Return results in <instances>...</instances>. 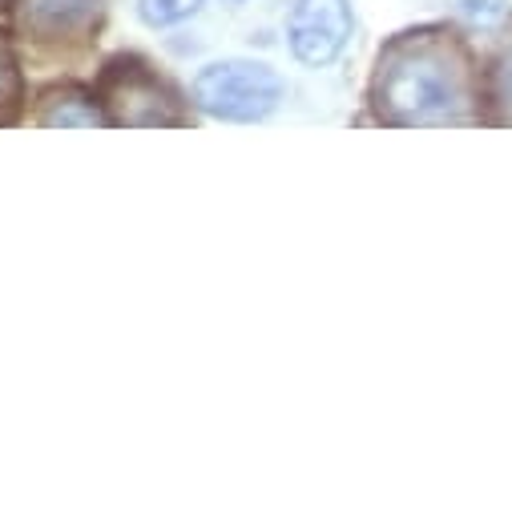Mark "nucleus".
<instances>
[{"label": "nucleus", "instance_id": "9d476101", "mask_svg": "<svg viewBox=\"0 0 512 512\" xmlns=\"http://www.w3.org/2000/svg\"><path fill=\"white\" fill-rule=\"evenodd\" d=\"M464 13L472 21H480V25H492V21H500L508 13V0H464Z\"/></svg>", "mask_w": 512, "mask_h": 512}, {"label": "nucleus", "instance_id": "f03ea898", "mask_svg": "<svg viewBox=\"0 0 512 512\" xmlns=\"http://www.w3.org/2000/svg\"><path fill=\"white\" fill-rule=\"evenodd\" d=\"M283 97V81L275 69L259 61H218L206 65L194 81V101L210 117L222 121H259Z\"/></svg>", "mask_w": 512, "mask_h": 512}, {"label": "nucleus", "instance_id": "6e6552de", "mask_svg": "<svg viewBox=\"0 0 512 512\" xmlns=\"http://www.w3.org/2000/svg\"><path fill=\"white\" fill-rule=\"evenodd\" d=\"M198 5L202 0H142V21L154 29H166V25H178L190 13H198Z\"/></svg>", "mask_w": 512, "mask_h": 512}, {"label": "nucleus", "instance_id": "0eeeda50", "mask_svg": "<svg viewBox=\"0 0 512 512\" xmlns=\"http://www.w3.org/2000/svg\"><path fill=\"white\" fill-rule=\"evenodd\" d=\"M21 105V77H17V61L9 53V45L0 41V125H9L17 117Z\"/></svg>", "mask_w": 512, "mask_h": 512}, {"label": "nucleus", "instance_id": "39448f33", "mask_svg": "<svg viewBox=\"0 0 512 512\" xmlns=\"http://www.w3.org/2000/svg\"><path fill=\"white\" fill-rule=\"evenodd\" d=\"M101 17V0H25V29L41 41H61Z\"/></svg>", "mask_w": 512, "mask_h": 512}, {"label": "nucleus", "instance_id": "7ed1b4c3", "mask_svg": "<svg viewBox=\"0 0 512 512\" xmlns=\"http://www.w3.org/2000/svg\"><path fill=\"white\" fill-rule=\"evenodd\" d=\"M105 105L117 125H182L178 97L138 61H113L105 73Z\"/></svg>", "mask_w": 512, "mask_h": 512}, {"label": "nucleus", "instance_id": "9b49d317", "mask_svg": "<svg viewBox=\"0 0 512 512\" xmlns=\"http://www.w3.org/2000/svg\"><path fill=\"white\" fill-rule=\"evenodd\" d=\"M230 5H242V0H230Z\"/></svg>", "mask_w": 512, "mask_h": 512}, {"label": "nucleus", "instance_id": "20e7f679", "mask_svg": "<svg viewBox=\"0 0 512 512\" xmlns=\"http://www.w3.org/2000/svg\"><path fill=\"white\" fill-rule=\"evenodd\" d=\"M287 37H291V53L303 65H327L343 53L351 37V5L347 0H299Z\"/></svg>", "mask_w": 512, "mask_h": 512}, {"label": "nucleus", "instance_id": "423d86ee", "mask_svg": "<svg viewBox=\"0 0 512 512\" xmlns=\"http://www.w3.org/2000/svg\"><path fill=\"white\" fill-rule=\"evenodd\" d=\"M109 117L81 89H53L41 109V125H105Z\"/></svg>", "mask_w": 512, "mask_h": 512}, {"label": "nucleus", "instance_id": "f257e3e1", "mask_svg": "<svg viewBox=\"0 0 512 512\" xmlns=\"http://www.w3.org/2000/svg\"><path fill=\"white\" fill-rule=\"evenodd\" d=\"M472 97L468 49L444 29H420L392 41L371 85L375 117L388 125L472 121Z\"/></svg>", "mask_w": 512, "mask_h": 512}, {"label": "nucleus", "instance_id": "1a4fd4ad", "mask_svg": "<svg viewBox=\"0 0 512 512\" xmlns=\"http://www.w3.org/2000/svg\"><path fill=\"white\" fill-rule=\"evenodd\" d=\"M492 101L500 109V121H512V49L500 57V65L492 73Z\"/></svg>", "mask_w": 512, "mask_h": 512}]
</instances>
